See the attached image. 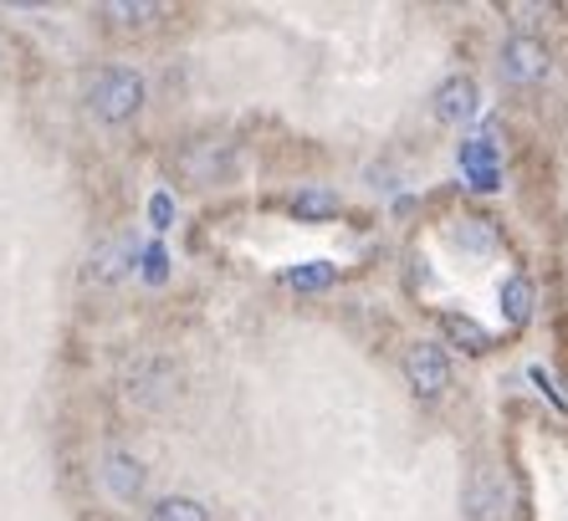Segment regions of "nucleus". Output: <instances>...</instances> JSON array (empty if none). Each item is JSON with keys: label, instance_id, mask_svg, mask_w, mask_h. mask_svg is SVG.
Returning a JSON list of instances; mask_svg holds the SVG:
<instances>
[{"label": "nucleus", "instance_id": "obj_8", "mask_svg": "<svg viewBox=\"0 0 568 521\" xmlns=\"http://www.w3.org/2000/svg\"><path fill=\"white\" fill-rule=\"evenodd\" d=\"M180 170H185L195 184H215L225 170H231V154H225L221 144H195V149H185Z\"/></svg>", "mask_w": 568, "mask_h": 521}, {"label": "nucleus", "instance_id": "obj_19", "mask_svg": "<svg viewBox=\"0 0 568 521\" xmlns=\"http://www.w3.org/2000/svg\"><path fill=\"white\" fill-rule=\"evenodd\" d=\"M528 378H532V384H538V389H542V394H548V399H554V405H558V409H564V394H558V389H554V374H548V368H542V364H538V368H528Z\"/></svg>", "mask_w": 568, "mask_h": 521}, {"label": "nucleus", "instance_id": "obj_3", "mask_svg": "<svg viewBox=\"0 0 568 521\" xmlns=\"http://www.w3.org/2000/svg\"><path fill=\"white\" fill-rule=\"evenodd\" d=\"M456 164H462L466 184H471L476 195H491V190H503V154L491 139H462L456 149Z\"/></svg>", "mask_w": 568, "mask_h": 521}, {"label": "nucleus", "instance_id": "obj_5", "mask_svg": "<svg viewBox=\"0 0 568 521\" xmlns=\"http://www.w3.org/2000/svg\"><path fill=\"white\" fill-rule=\"evenodd\" d=\"M149 470L139 456H129V450H108L103 456V486L113 491V501H133V496L144 491Z\"/></svg>", "mask_w": 568, "mask_h": 521}, {"label": "nucleus", "instance_id": "obj_1", "mask_svg": "<svg viewBox=\"0 0 568 521\" xmlns=\"http://www.w3.org/2000/svg\"><path fill=\"white\" fill-rule=\"evenodd\" d=\"M88 108L103 123H129L144 108V78L133 67H108V72L93 78V88H88Z\"/></svg>", "mask_w": 568, "mask_h": 521}, {"label": "nucleus", "instance_id": "obj_13", "mask_svg": "<svg viewBox=\"0 0 568 521\" xmlns=\"http://www.w3.org/2000/svg\"><path fill=\"white\" fill-rule=\"evenodd\" d=\"M292 215H303V221H323V215H338V195L313 184V190H297L292 195Z\"/></svg>", "mask_w": 568, "mask_h": 521}, {"label": "nucleus", "instance_id": "obj_17", "mask_svg": "<svg viewBox=\"0 0 568 521\" xmlns=\"http://www.w3.org/2000/svg\"><path fill=\"white\" fill-rule=\"evenodd\" d=\"M139 260H144V282H164V276H170V256H164V246H149Z\"/></svg>", "mask_w": 568, "mask_h": 521}, {"label": "nucleus", "instance_id": "obj_18", "mask_svg": "<svg viewBox=\"0 0 568 521\" xmlns=\"http://www.w3.org/2000/svg\"><path fill=\"white\" fill-rule=\"evenodd\" d=\"M149 221H154V231H170V221H174V200H170V195H154V200H149Z\"/></svg>", "mask_w": 568, "mask_h": 521}, {"label": "nucleus", "instance_id": "obj_9", "mask_svg": "<svg viewBox=\"0 0 568 521\" xmlns=\"http://www.w3.org/2000/svg\"><path fill=\"white\" fill-rule=\"evenodd\" d=\"M497 302H503V313H507V323H528L532 317V287H528V276H507L503 287H497Z\"/></svg>", "mask_w": 568, "mask_h": 521}, {"label": "nucleus", "instance_id": "obj_4", "mask_svg": "<svg viewBox=\"0 0 568 521\" xmlns=\"http://www.w3.org/2000/svg\"><path fill=\"white\" fill-rule=\"evenodd\" d=\"M503 78L517 88H532V82L548 78V47L538 37H513L503 47Z\"/></svg>", "mask_w": 568, "mask_h": 521}, {"label": "nucleus", "instance_id": "obj_12", "mask_svg": "<svg viewBox=\"0 0 568 521\" xmlns=\"http://www.w3.org/2000/svg\"><path fill=\"white\" fill-rule=\"evenodd\" d=\"M149 521H211V511L200 507L195 496H159Z\"/></svg>", "mask_w": 568, "mask_h": 521}, {"label": "nucleus", "instance_id": "obj_11", "mask_svg": "<svg viewBox=\"0 0 568 521\" xmlns=\"http://www.w3.org/2000/svg\"><path fill=\"white\" fill-rule=\"evenodd\" d=\"M440 327H446V338L466 343V353H487L491 348V333L481 323H471L466 313H440Z\"/></svg>", "mask_w": 568, "mask_h": 521}, {"label": "nucleus", "instance_id": "obj_6", "mask_svg": "<svg viewBox=\"0 0 568 521\" xmlns=\"http://www.w3.org/2000/svg\"><path fill=\"white\" fill-rule=\"evenodd\" d=\"M476 108H481V92H476L471 78H446L436 88V118L440 123H466V118H476Z\"/></svg>", "mask_w": 568, "mask_h": 521}, {"label": "nucleus", "instance_id": "obj_7", "mask_svg": "<svg viewBox=\"0 0 568 521\" xmlns=\"http://www.w3.org/2000/svg\"><path fill=\"white\" fill-rule=\"evenodd\" d=\"M133 241H103V246L88 256V282H98V287H113L119 276H129V266H133Z\"/></svg>", "mask_w": 568, "mask_h": 521}, {"label": "nucleus", "instance_id": "obj_15", "mask_svg": "<svg viewBox=\"0 0 568 521\" xmlns=\"http://www.w3.org/2000/svg\"><path fill=\"white\" fill-rule=\"evenodd\" d=\"M108 16H113L119 27H149L159 16V6H108Z\"/></svg>", "mask_w": 568, "mask_h": 521}, {"label": "nucleus", "instance_id": "obj_10", "mask_svg": "<svg viewBox=\"0 0 568 521\" xmlns=\"http://www.w3.org/2000/svg\"><path fill=\"white\" fill-rule=\"evenodd\" d=\"M282 282H287L292 292H323L338 282V266H333V260H303V266H292Z\"/></svg>", "mask_w": 568, "mask_h": 521}, {"label": "nucleus", "instance_id": "obj_14", "mask_svg": "<svg viewBox=\"0 0 568 521\" xmlns=\"http://www.w3.org/2000/svg\"><path fill=\"white\" fill-rule=\"evenodd\" d=\"M497 507H503V496H497V491L487 486V476H476V486H471V517H476V521H487Z\"/></svg>", "mask_w": 568, "mask_h": 521}, {"label": "nucleus", "instance_id": "obj_16", "mask_svg": "<svg viewBox=\"0 0 568 521\" xmlns=\"http://www.w3.org/2000/svg\"><path fill=\"white\" fill-rule=\"evenodd\" d=\"M456 241L471 246V251H487L491 246V221H466L462 231H456Z\"/></svg>", "mask_w": 568, "mask_h": 521}, {"label": "nucleus", "instance_id": "obj_2", "mask_svg": "<svg viewBox=\"0 0 568 521\" xmlns=\"http://www.w3.org/2000/svg\"><path fill=\"white\" fill-rule=\"evenodd\" d=\"M399 368H405V384H410L420 399H440V394L450 389V364L436 343H410Z\"/></svg>", "mask_w": 568, "mask_h": 521}]
</instances>
